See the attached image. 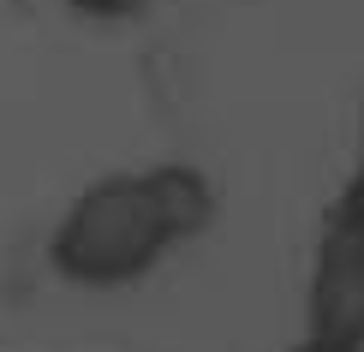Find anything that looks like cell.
<instances>
[{
    "mask_svg": "<svg viewBox=\"0 0 364 352\" xmlns=\"http://www.w3.org/2000/svg\"><path fill=\"white\" fill-rule=\"evenodd\" d=\"M215 221V186L191 161H156L108 174L66 203L48 233V269L66 287L114 293L156 274L179 245Z\"/></svg>",
    "mask_w": 364,
    "mask_h": 352,
    "instance_id": "1",
    "label": "cell"
},
{
    "mask_svg": "<svg viewBox=\"0 0 364 352\" xmlns=\"http://www.w3.org/2000/svg\"><path fill=\"white\" fill-rule=\"evenodd\" d=\"M305 334L335 346H364V167L328 203L305 281Z\"/></svg>",
    "mask_w": 364,
    "mask_h": 352,
    "instance_id": "2",
    "label": "cell"
},
{
    "mask_svg": "<svg viewBox=\"0 0 364 352\" xmlns=\"http://www.w3.org/2000/svg\"><path fill=\"white\" fill-rule=\"evenodd\" d=\"M78 18H102V24H114V18H138V12H149V0H66Z\"/></svg>",
    "mask_w": 364,
    "mask_h": 352,
    "instance_id": "3",
    "label": "cell"
},
{
    "mask_svg": "<svg viewBox=\"0 0 364 352\" xmlns=\"http://www.w3.org/2000/svg\"><path fill=\"white\" fill-rule=\"evenodd\" d=\"M293 352H364V346H335V341H311V334H305Z\"/></svg>",
    "mask_w": 364,
    "mask_h": 352,
    "instance_id": "4",
    "label": "cell"
},
{
    "mask_svg": "<svg viewBox=\"0 0 364 352\" xmlns=\"http://www.w3.org/2000/svg\"><path fill=\"white\" fill-rule=\"evenodd\" d=\"M358 167H364V108H358Z\"/></svg>",
    "mask_w": 364,
    "mask_h": 352,
    "instance_id": "5",
    "label": "cell"
}]
</instances>
